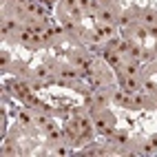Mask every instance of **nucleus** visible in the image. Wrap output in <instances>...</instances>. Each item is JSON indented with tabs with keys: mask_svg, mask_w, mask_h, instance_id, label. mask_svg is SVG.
<instances>
[{
	"mask_svg": "<svg viewBox=\"0 0 157 157\" xmlns=\"http://www.w3.org/2000/svg\"><path fill=\"white\" fill-rule=\"evenodd\" d=\"M64 7H67V9H73V7H78V0H64Z\"/></svg>",
	"mask_w": 157,
	"mask_h": 157,
	"instance_id": "ddd939ff",
	"label": "nucleus"
},
{
	"mask_svg": "<svg viewBox=\"0 0 157 157\" xmlns=\"http://www.w3.org/2000/svg\"><path fill=\"white\" fill-rule=\"evenodd\" d=\"M33 75H36V80H47L49 78V71H47V67H38Z\"/></svg>",
	"mask_w": 157,
	"mask_h": 157,
	"instance_id": "0eeeda50",
	"label": "nucleus"
},
{
	"mask_svg": "<svg viewBox=\"0 0 157 157\" xmlns=\"http://www.w3.org/2000/svg\"><path fill=\"white\" fill-rule=\"evenodd\" d=\"M120 25H131V13H124V16H120Z\"/></svg>",
	"mask_w": 157,
	"mask_h": 157,
	"instance_id": "1a4fd4ad",
	"label": "nucleus"
},
{
	"mask_svg": "<svg viewBox=\"0 0 157 157\" xmlns=\"http://www.w3.org/2000/svg\"><path fill=\"white\" fill-rule=\"evenodd\" d=\"M20 122H22V124H31V117L27 113H22V115H20Z\"/></svg>",
	"mask_w": 157,
	"mask_h": 157,
	"instance_id": "2eb2a0df",
	"label": "nucleus"
},
{
	"mask_svg": "<svg viewBox=\"0 0 157 157\" xmlns=\"http://www.w3.org/2000/svg\"><path fill=\"white\" fill-rule=\"evenodd\" d=\"M13 2H16V5H22V7H25L27 2H31V0H13Z\"/></svg>",
	"mask_w": 157,
	"mask_h": 157,
	"instance_id": "a211bd4d",
	"label": "nucleus"
},
{
	"mask_svg": "<svg viewBox=\"0 0 157 157\" xmlns=\"http://www.w3.org/2000/svg\"><path fill=\"white\" fill-rule=\"evenodd\" d=\"M95 31H98L100 38H111V36H113V27H111L109 22H100V25L95 27Z\"/></svg>",
	"mask_w": 157,
	"mask_h": 157,
	"instance_id": "f03ea898",
	"label": "nucleus"
},
{
	"mask_svg": "<svg viewBox=\"0 0 157 157\" xmlns=\"http://www.w3.org/2000/svg\"><path fill=\"white\" fill-rule=\"evenodd\" d=\"M131 42H128V40H120V44H117V49H115V51H117V53L122 56V53H128V51H131Z\"/></svg>",
	"mask_w": 157,
	"mask_h": 157,
	"instance_id": "423d86ee",
	"label": "nucleus"
},
{
	"mask_svg": "<svg viewBox=\"0 0 157 157\" xmlns=\"http://www.w3.org/2000/svg\"><path fill=\"white\" fill-rule=\"evenodd\" d=\"M60 75L64 78V80H78V78H80V73H78L75 69H69V67H64V69L60 71Z\"/></svg>",
	"mask_w": 157,
	"mask_h": 157,
	"instance_id": "20e7f679",
	"label": "nucleus"
},
{
	"mask_svg": "<svg viewBox=\"0 0 157 157\" xmlns=\"http://www.w3.org/2000/svg\"><path fill=\"white\" fill-rule=\"evenodd\" d=\"M7 62H9V56H7V51H5V53H2V69L7 67Z\"/></svg>",
	"mask_w": 157,
	"mask_h": 157,
	"instance_id": "dca6fc26",
	"label": "nucleus"
},
{
	"mask_svg": "<svg viewBox=\"0 0 157 157\" xmlns=\"http://www.w3.org/2000/svg\"><path fill=\"white\" fill-rule=\"evenodd\" d=\"M40 2H42L44 7H53V0H40Z\"/></svg>",
	"mask_w": 157,
	"mask_h": 157,
	"instance_id": "f3484780",
	"label": "nucleus"
},
{
	"mask_svg": "<svg viewBox=\"0 0 157 157\" xmlns=\"http://www.w3.org/2000/svg\"><path fill=\"white\" fill-rule=\"evenodd\" d=\"M16 29H18L16 18H13V20H7V22H5V27H2V33H5V36H9V33H11V31H16Z\"/></svg>",
	"mask_w": 157,
	"mask_h": 157,
	"instance_id": "39448f33",
	"label": "nucleus"
},
{
	"mask_svg": "<svg viewBox=\"0 0 157 157\" xmlns=\"http://www.w3.org/2000/svg\"><path fill=\"white\" fill-rule=\"evenodd\" d=\"M142 16H144V22H146V27L157 25V11H155V9H146V11H144Z\"/></svg>",
	"mask_w": 157,
	"mask_h": 157,
	"instance_id": "7ed1b4c3",
	"label": "nucleus"
},
{
	"mask_svg": "<svg viewBox=\"0 0 157 157\" xmlns=\"http://www.w3.org/2000/svg\"><path fill=\"white\" fill-rule=\"evenodd\" d=\"M100 2H102V7H109V5H111V0H100Z\"/></svg>",
	"mask_w": 157,
	"mask_h": 157,
	"instance_id": "6ab92c4d",
	"label": "nucleus"
},
{
	"mask_svg": "<svg viewBox=\"0 0 157 157\" xmlns=\"http://www.w3.org/2000/svg\"><path fill=\"white\" fill-rule=\"evenodd\" d=\"M155 56H153V51H142V60H146V62H148V60H153Z\"/></svg>",
	"mask_w": 157,
	"mask_h": 157,
	"instance_id": "9b49d317",
	"label": "nucleus"
},
{
	"mask_svg": "<svg viewBox=\"0 0 157 157\" xmlns=\"http://www.w3.org/2000/svg\"><path fill=\"white\" fill-rule=\"evenodd\" d=\"M115 18H117V11H115L113 7H102L100 9V20L102 22H115Z\"/></svg>",
	"mask_w": 157,
	"mask_h": 157,
	"instance_id": "f257e3e1",
	"label": "nucleus"
},
{
	"mask_svg": "<svg viewBox=\"0 0 157 157\" xmlns=\"http://www.w3.org/2000/svg\"><path fill=\"white\" fill-rule=\"evenodd\" d=\"M56 153H58V155H69V148H67V146H58Z\"/></svg>",
	"mask_w": 157,
	"mask_h": 157,
	"instance_id": "4468645a",
	"label": "nucleus"
},
{
	"mask_svg": "<svg viewBox=\"0 0 157 157\" xmlns=\"http://www.w3.org/2000/svg\"><path fill=\"white\" fill-rule=\"evenodd\" d=\"M135 36H137V38H146V36H148V27H135Z\"/></svg>",
	"mask_w": 157,
	"mask_h": 157,
	"instance_id": "6e6552de",
	"label": "nucleus"
},
{
	"mask_svg": "<svg viewBox=\"0 0 157 157\" xmlns=\"http://www.w3.org/2000/svg\"><path fill=\"white\" fill-rule=\"evenodd\" d=\"M148 36H153V38L157 40V25H151V27H148Z\"/></svg>",
	"mask_w": 157,
	"mask_h": 157,
	"instance_id": "f8f14e48",
	"label": "nucleus"
},
{
	"mask_svg": "<svg viewBox=\"0 0 157 157\" xmlns=\"http://www.w3.org/2000/svg\"><path fill=\"white\" fill-rule=\"evenodd\" d=\"M89 5H91V0H78V7H82L84 11H89Z\"/></svg>",
	"mask_w": 157,
	"mask_h": 157,
	"instance_id": "9d476101",
	"label": "nucleus"
}]
</instances>
